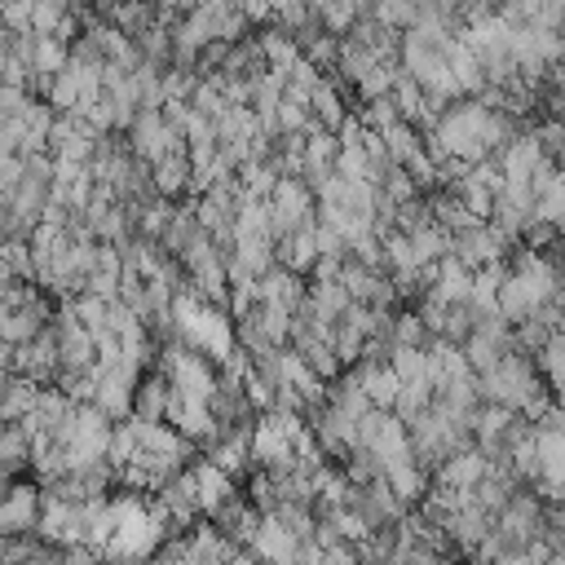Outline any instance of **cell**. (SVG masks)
<instances>
[{
    "label": "cell",
    "instance_id": "1f68e13d",
    "mask_svg": "<svg viewBox=\"0 0 565 565\" xmlns=\"http://www.w3.org/2000/svg\"><path fill=\"white\" fill-rule=\"evenodd\" d=\"M349 4H353V13H371V4H375V0H349Z\"/></svg>",
    "mask_w": 565,
    "mask_h": 565
},
{
    "label": "cell",
    "instance_id": "4fadbf2b",
    "mask_svg": "<svg viewBox=\"0 0 565 565\" xmlns=\"http://www.w3.org/2000/svg\"><path fill=\"white\" fill-rule=\"evenodd\" d=\"M163 402H168V375L159 366H146L132 384V415L137 419H163Z\"/></svg>",
    "mask_w": 565,
    "mask_h": 565
},
{
    "label": "cell",
    "instance_id": "52a82bcc",
    "mask_svg": "<svg viewBox=\"0 0 565 565\" xmlns=\"http://www.w3.org/2000/svg\"><path fill=\"white\" fill-rule=\"evenodd\" d=\"M247 552H252V556H265V561H282V565H287V561H296L300 539H296L278 516L260 512V525H256V534H252Z\"/></svg>",
    "mask_w": 565,
    "mask_h": 565
},
{
    "label": "cell",
    "instance_id": "603a6c76",
    "mask_svg": "<svg viewBox=\"0 0 565 565\" xmlns=\"http://www.w3.org/2000/svg\"><path fill=\"white\" fill-rule=\"evenodd\" d=\"M252 318H256V327H260V335H265L269 344H287L291 309H282V305H274V300H256V305H252Z\"/></svg>",
    "mask_w": 565,
    "mask_h": 565
},
{
    "label": "cell",
    "instance_id": "83f0119b",
    "mask_svg": "<svg viewBox=\"0 0 565 565\" xmlns=\"http://www.w3.org/2000/svg\"><path fill=\"white\" fill-rule=\"evenodd\" d=\"M71 9V0H31V31L35 35H53L57 18Z\"/></svg>",
    "mask_w": 565,
    "mask_h": 565
},
{
    "label": "cell",
    "instance_id": "7a4b0ae2",
    "mask_svg": "<svg viewBox=\"0 0 565 565\" xmlns=\"http://www.w3.org/2000/svg\"><path fill=\"white\" fill-rule=\"evenodd\" d=\"M269 234H291L296 225H309L313 221V190L300 181V177H274L269 194Z\"/></svg>",
    "mask_w": 565,
    "mask_h": 565
},
{
    "label": "cell",
    "instance_id": "ba28073f",
    "mask_svg": "<svg viewBox=\"0 0 565 565\" xmlns=\"http://www.w3.org/2000/svg\"><path fill=\"white\" fill-rule=\"evenodd\" d=\"M256 296L260 300H274L282 309H296L305 300V274H296V269H287V265L274 260L265 274H256Z\"/></svg>",
    "mask_w": 565,
    "mask_h": 565
},
{
    "label": "cell",
    "instance_id": "4316f807",
    "mask_svg": "<svg viewBox=\"0 0 565 565\" xmlns=\"http://www.w3.org/2000/svg\"><path fill=\"white\" fill-rule=\"evenodd\" d=\"M313 18H318V26H322V31L344 35V31H349V22H353L358 13H353V4H349V0H322Z\"/></svg>",
    "mask_w": 565,
    "mask_h": 565
},
{
    "label": "cell",
    "instance_id": "8fae6325",
    "mask_svg": "<svg viewBox=\"0 0 565 565\" xmlns=\"http://www.w3.org/2000/svg\"><path fill=\"white\" fill-rule=\"evenodd\" d=\"M150 185L163 199H185L190 194V159H185V146L181 150H168V154H159L150 163Z\"/></svg>",
    "mask_w": 565,
    "mask_h": 565
},
{
    "label": "cell",
    "instance_id": "f1b7e54d",
    "mask_svg": "<svg viewBox=\"0 0 565 565\" xmlns=\"http://www.w3.org/2000/svg\"><path fill=\"white\" fill-rule=\"evenodd\" d=\"M313 247L318 252H344V234L335 225H327V221L313 216Z\"/></svg>",
    "mask_w": 565,
    "mask_h": 565
},
{
    "label": "cell",
    "instance_id": "6da1fadb",
    "mask_svg": "<svg viewBox=\"0 0 565 565\" xmlns=\"http://www.w3.org/2000/svg\"><path fill=\"white\" fill-rule=\"evenodd\" d=\"M358 446H366V450L375 455L380 472L393 468V463H406V459H411L406 424H402L388 406H371V411L358 419Z\"/></svg>",
    "mask_w": 565,
    "mask_h": 565
},
{
    "label": "cell",
    "instance_id": "d4e9b609",
    "mask_svg": "<svg viewBox=\"0 0 565 565\" xmlns=\"http://www.w3.org/2000/svg\"><path fill=\"white\" fill-rule=\"evenodd\" d=\"M424 340H428V331H424L415 305H397L388 318V344H424Z\"/></svg>",
    "mask_w": 565,
    "mask_h": 565
},
{
    "label": "cell",
    "instance_id": "30bf717a",
    "mask_svg": "<svg viewBox=\"0 0 565 565\" xmlns=\"http://www.w3.org/2000/svg\"><path fill=\"white\" fill-rule=\"evenodd\" d=\"M486 472V455L477 450V446H463V450H450L433 472H428V481H437V486H463V490H472L477 486V477Z\"/></svg>",
    "mask_w": 565,
    "mask_h": 565
},
{
    "label": "cell",
    "instance_id": "5b68a950",
    "mask_svg": "<svg viewBox=\"0 0 565 565\" xmlns=\"http://www.w3.org/2000/svg\"><path fill=\"white\" fill-rule=\"evenodd\" d=\"M35 534H40L44 543H53V547L79 543V539H84V508H79V499H53V494H40Z\"/></svg>",
    "mask_w": 565,
    "mask_h": 565
},
{
    "label": "cell",
    "instance_id": "ac0fdd59",
    "mask_svg": "<svg viewBox=\"0 0 565 565\" xmlns=\"http://www.w3.org/2000/svg\"><path fill=\"white\" fill-rule=\"evenodd\" d=\"M212 128H216V146L247 141V137L256 132V110H252V106H225V110L212 119Z\"/></svg>",
    "mask_w": 565,
    "mask_h": 565
},
{
    "label": "cell",
    "instance_id": "f546056e",
    "mask_svg": "<svg viewBox=\"0 0 565 565\" xmlns=\"http://www.w3.org/2000/svg\"><path fill=\"white\" fill-rule=\"evenodd\" d=\"M26 88L22 84H0V115H18L22 106H26Z\"/></svg>",
    "mask_w": 565,
    "mask_h": 565
},
{
    "label": "cell",
    "instance_id": "7402d4cb",
    "mask_svg": "<svg viewBox=\"0 0 565 565\" xmlns=\"http://www.w3.org/2000/svg\"><path fill=\"white\" fill-rule=\"evenodd\" d=\"M561 358H565V335L561 331H547V340L530 353V362H534V371L543 375V384L556 393V384H561Z\"/></svg>",
    "mask_w": 565,
    "mask_h": 565
},
{
    "label": "cell",
    "instance_id": "e0dca14e",
    "mask_svg": "<svg viewBox=\"0 0 565 565\" xmlns=\"http://www.w3.org/2000/svg\"><path fill=\"white\" fill-rule=\"evenodd\" d=\"M168 26H172V22L154 18V22H146V26L132 35L141 62H154V66H168V62H172V31H168Z\"/></svg>",
    "mask_w": 565,
    "mask_h": 565
},
{
    "label": "cell",
    "instance_id": "d6986e66",
    "mask_svg": "<svg viewBox=\"0 0 565 565\" xmlns=\"http://www.w3.org/2000/svg\"><path fill=\"white\" fill-rule=\"evenodd\" d=\"M380 141H384V154H388L393 163H406V159L424 146V132H419L415 124H406V119H393L388 128H380Z\"/></svg>",
    "mask_w": 565,
    "mask_h": 565
},
{
    "label": "cell",
    "instance_id": "9a60e30c",
    "mask_svg": "<svg viewBox=\"0 0 565 565\" xmlns=\"http://www.w3.org/2000/svg\"><path fill=\"white\" fill-rule=\"evenodd\" d=\"M384 481H388V490L406 503V508H415L419 499H424V490H428V472L415 463V459H406V463H393V468H384L380 472Z\"/></svg>",
    "mask_w": 565,
    "mask_h": 565
},
{
    "label": "cell",
    "instance_id": "8992f818",
    "mask_svg": "<svg viewBox=\"0 0 565 565\" xmlns=\"http://www.w3.org/2000/svg\"><path fill=\"white\" fill-rule=\"evenodd\" d=\"M185 477H190V490H194V503H199V516H212L230 494H238V481L225 472V468H216L203 450L185 463Z\"/></svg>",
    "mask_w": 565,
    "mask_h": 565
},
{
    "label": "cell",
    "instance_id": "3957f363",
    "mask_svg": "<svg viewBox=\"0 0 565 565\" xmlns=\"http://www.w3.org/2000/svg\"><path fill=\"white\" fill-rule=\"evenodd\" d=\"M508 247H512V238H508L494 221H468V225H463V230H455V234H450V243H446V252H455L468 269L490 265V260H503V256H508Z\"/></svg>",
    "mask_w": 565,
    "mask_h": 565
},
{
    "label": "cell",
    "instance_id": "7c38bea8",
    "mask_svg": "<svg viewBox=\"0 0 565 565\" xmlns=\"http://www.w3.org/2000/svg\"><path fill=\"white\" fill-rule=\"evenodd\" d=\"M313 256H318V247H313V221H309V225H296L291 234H278V238H274V260L287 265V269H296V274H309Z\"/></svg>",
    "mask_w": 565,
    "mask_h": 565
},
{
    "label": "cell",
    "instance_id": "4dcf8cb0",
    "mask_svg": "<svg viewBox=\"0 0 565 565\" xmlns=\"http://www.w3.org/2000/svg\"><path fill=\"white\" fill-rule=\"evenodd\" d=\"M4 366H13V344H9V340H0V371H4Z\"/></svg>",
    "mask_w": 565,
    "mask_h": 565
},
{
    "label": "cell",
    "instance_id": "44dd1931",
    "mask_svg": "<svg viewBox=\"0 0 565 565\" xmlns=\"http://www.w3.org/2000/svg\"><path fill=\"white\" fill-rule=\"evenodd\" d=\"M406 238H411V256H415V265H428V260H437V256L446 252V243H450V234H446L437 221H424V225L406 230Z\"/></svg>",
    "mask_w": 565,
    "mask_h": 565
},
{
    "label": "cell",
    "instance_id": "9c48e42d",
    "mask_svg": "<svg viewBox=\"0 0 565 565\" xmlns=\"http://www.w3.org/2000/svg\"><path fill=\"white\" fill-rule=\"evenodd\" d=\"M353 371H358V384H362V393H366L371 406H393L402 380H397V371L388 366V358H358Z\"/></svg>",
    "mask_w": 565,
    "mask_h": 565
},
{
    "label": "cell",
    "instance_id": "484cf974",
    "mask_svg": "<svg viewBox=\"0 0 565 565\" xmlns=\"http://www.w3.org/2000/svg\"><path fill=\"white\" fill-rule=\"evenodd\" d=\"M362 340H366V335H362L353 322L335 318V331H331V353H335V362H340V366H353V362H358Z\"/></svg>",
    "mask_w": 565,
    "mask_h": 565
},
{
    "label": "cell",
    "instance_id": "2e32d148",
    "mask_svg": "<svg viewBox=\"0 0 565 565\" xmlns=\"http://www.w3.org/2000/svg\"><path fill=\"white\" fill-rule=\"evenodd\" d=\"M446 66H450V75H455V84H459V93L463 97H472L486 79H481V66H477V53L459 40V31H455V40H450V49H446Z\"/></svg>",
    "mask_w": 565,
    "mask_h": 565
},
{
    "label": "cell",
    "instance_id": "d6a6232c",
    "mask_svg": "<svg viewBox=\"0 0 565 565\" xmlns=\"http://www.w3.org/2000/svg\"><path fill=\"white\" fill-rule=\"evenodd\" d=\"M0 216H4V207H0Z\"/></svg>",
    "mask_w": 565,
    "mask_h": 565
},
{
    "label": "cell",
    "instance_id": "277c9868",
    "mask_svg": "<svg viewBox=\"0 0 565 565\" xmlns=\"http://www.w3.org/2000/svg\"><path fill=\"white\" fill-rule=\"evenodd\" d=\"M124 141H128V150L132 154H141L146 163H154L159 154H168V150H181L185 146V137L159 115V106L154 110H137L132 115V124L124 128Z\"/></svg>",
    "mask_w": 565,
    "mask_h": 565
},
{
    "label": "cell",
    "instance_id": "5bb4252c",
    "mask_svg": "<svg viewBox=\"0 0 565 565\" xmlns=\"http://www.w3.org/2000/svg\"><path fill=\"white\" fill-rule=\"evenodd\" d=\"M256 40H260V53H265V66L269 71H278V75H287V66L296 62V40H291V31H282L278 22H260L256 26Z\"/></svg>",
    "mask_w": 565,
    "mask_h": 565
},
{
    "label": "cell",
    "instance_id": "cb8c5ba5",
    "mask_svg": "<svg viewBox=\"0 0 565 565\" xmlns=\"http://www.w3.org/2000/svg\"><path fill=\"white\" fill-rule=\"evenodd\" d=\"M66 57H71V49L57 40V35H35V44H31V71H40V75H53V71H62L66 66Z\"/></svg>",
    "mask_w": 565,
    "mask_h": 565
},
{
    "label": "cell",
    "instance_id": "ffe728a7",
    "mask_svg": "<svg viewBox=\"0 0 565 565\" xmlns=\"http://www.w3.org/2000/svg\"><path fill=\"white\" fill-rule=\"evenodd\" d=\"M154 18H159L154 0H115L110 13H106V22L119 26L124 35H137V31H141L146 22H154Z\"/></svg>",
    "mask_w": 565,
    "mask_h": 565
}]
</instances>
